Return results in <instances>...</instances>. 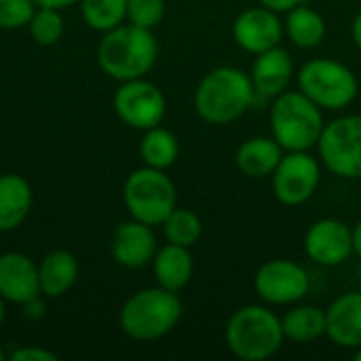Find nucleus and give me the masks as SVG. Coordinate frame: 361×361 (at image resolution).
Listing matches in <instances>:
<instances>
[{
  "instance_id": "f257e3e1",
  "label": "nucleus",
  "mask_w": 361,
  "mask_h": 361,
  "mask_svg": "<svg viewBox=\"0 0 361 361\" xmlns=\"http://www.w3.org/2000/svg\"><path fill=\"white\" fill-rule=\"evenodd\" d=\"M254 99L256 91L247 72L235 66H218L199 80L192 104L201 121L222 127L241 118Z\"/></svg>"
},
{
  "instance_id": "f03ea898",
  "label": "nucleus",
  "mask_w": 361,
  "mask_h": 361,
  "mask_svg": "<svg viewBox=\"0 0 361 361\" xmlns=\"http://www.w3.org/2000/svg\"><path fill=\"white\" fill-rule=\"evenodd\" d=\"M159 44L152 30L121 23L104 32L97 44V63L110 78L125 82L144 78L157 63Z\"/></svg>"
},
{
  "instance_id": "7ed1b4c3",
  "label": "nucleus",
  "mask_w": 361,
  "mask_h": 361,
  "mask_svg": "<svg viewBox=\"0 0 361 361\" xmlns=\"http://www.w3.org/2000/svg\"><path fill=\"white\" fill-rule=\"evenodd\" d=\"M269 125L271 135L281 144L286 152H311L317 148L326 121L324 110L300 89H288L271 99Z\"/></svg>"
},
{
  "instance_id": "20e7f679",
  "label": "nucleus",
  "mask_w": 361,
  "mask_h": 361,
  "mask_svg": "<svg viewBox=\"0 0 361 361\" xmlns=\"http://www.w3.org/2000/svg\"><path fill=\"white\" fill-rule=\"evenodd\" d=\"M182 300L178 292L157 288H144L131 294L118 315L121 330L140 343H150L167 336L182 317Z\"/></svg>"
},
{
  "instance_id": "39448f33",
  "label": "nucleus",
  "mask_w": 361,
  "mask_h": 361,
  "mask_svg": "<svg viewBox=\"0 0 361 361\" xmlns=\"http://www.w3.org/2000/svg\"><path fill=\"white\" fill-rule=\"evenodd\" d=\"M228 351L243 361L271 360L283 345L281 317L264 305L237 309L224 330Z\"/></svg>"
},
{
  "instance_id": "423d86ee",
  "label": "nucleus",
  "mask_w": 361,
  "mask_h": 361,
  "mask_svg": "<svg viewBox=\"0 0 361 361\" xmlns=\"http://www.w3.org/2000/svg\"><path fill=\"white\" fill-rule=\"evenodd\" d=\"M298 89L322 110L338 112L351 106L360 93L355 72L338 59L315 57L296 72Z\"/></svg>"
},
{
  "instance_id": "0eeeda50",
  "label": "nucleus",
  "mask_w": 361,
  "mask_h": 361,
  "mask_svg": "<svg viewBox=\"0 0 361 361\" xmlns=\"http://www.w3.org/2000/svg\"><path fill=\"white\" fill-rule=\"evenodd\" d=\"M123 203L133 220L148 226H161L163 220L178 207V190L173 180L154 167L131 171L123 186Z\"/></svg>"
},
{
  "instance_id": "6e6552de",
  "label": "nucleus",
  "mask_w": 361,
  "mask_h": 361,
  "mask_svg": "<svg viewBox=\"0 0 361 361\" xmlns=\"http://www.w3.org/2000/svg\"><path fill=\"white\" fill-rule=\"evenodd\" d=\"M322 165L343 180L361 178V114H345L326 123L317 142Z\"/></svg>"
},
{
  "instance_id": "1a4fd4ad",
  "label": "nucleus",
  "mask_w": 361,
  "mask_h": 361,
  "mask_svg": "<svg viewBox=\"0 0 361 361\" xmlns=\"http://www.w3.org/2000/svg\"><path fill=\"white\" fill-rule=\"evenodd\" d=\"M322 182V161L311 152H286L271 176L275 199L286 207L305 205Z\"/></svg>"
},
{
  "instance_id": "9d476101",
  "label": "nucleus",
  "mask_w": 361,
  "mask_h": 361,
  "mask_svg": "<svg viewBox=\"0 0 361 361\" xmlns=\"http://www.w3.org/2000/svg\"><path fill=\"white\" fill-rule=\"evenodd\" d=\"M114 110L127 127L146 131L163 123L167 114V99L163 91L144 76L121 82L114 93Z\"/></svg>"
},
{
  "instance_id": "9b49d317",
  "label": "nucleus",
  "mask_w": 361,
  "mask_h": 361,
  "mask_svg": "<svg viewBox=\"0 0 361 361\" xmlns=\"http://www.w3.org/2000/svg\"><path fill=\"white\" fill-rule=\"evenodd\" d=\"M311 288L309 273L294 260H267L254 275V290L267 305L290 307L300 302Z\"/></svg>"
},
{
  "instance_id": "f8f14e48",
  "label": "nucleus",
  "mask_w": 361,
  "mask_h": 361,
  "mask_svg": "<svg viewBox=\"0 0 361 361\" xmlns=\"http://www.w3.org/2000/svg\"><path fill=\"white\" fill-rule=\"evenodd\" d=\"M305 254L319 267H341L353 254V231L338 218H322L305 233Z\"/></svg>"
},
{
  "instance_id": "ddd939ff",
  "label": "nucleus",
  "mask_w": 361,
  "mask_h": 361,
  "mask_svg": "<svg viewBox=\"0 0 361 361\" xmlns=\"http://www.w3.org/2000/svg\"><path fill=\"white\" fill-rule=\"evenodd\" d=\"M283 21L279 13L267 6H250L237 15L233 21V40L245 53L258 55L273 47H279L283 40Z\"/></svg>"
},
{
  "instance_id": "4468645a",
  "label": "nucleus",
  "mask_w": 361,
  "mask_h": 361,
  "mask_svg": "<svg viewBox=\"0 0 361 361\" xmlns=\"http://www.w3.org/2000/svg\"><path fill=\"white\" fill-rule=\"evenodd\" d=\"M157 237L152 226L140 220H125L116 226L112 237V258L125 269H144L152 264L157 254Z\"/></svg>"
},
{
  "instance_id": "2eb2a0df",
  "label": "nucleus",
  "mask_w": 361,
  "mask_h": 361,
  "mask_svg": "<svg viewBox=\"0 0 361 361\" xmlns=\"http://www.w3.org/2000/svg\"><path fill=\"white\" fill-rule=\"evenodd\" d=\"M294 76H296L294 59H292L290 51H286L281 44L273 47L264 53H258L252 63V70H250V78H252L256 97L260 95L267 99H275L277 95L288 91Z\"/></svg>"
},
{
  "instance_id": "dca6fc26",
  "label": "nucleus",
  "mask_w": 361,
  "mask_h": 361,
  "mask_svg": "<svg viewBox=\"0 0 361 361\" xmlns=\"http://www.w3.org/2000/svg\"><path fill=\"white\" fill-rule=\"evenodd\" d=\"M0 296L13 305H25L40 294L38 264L19 252L0 256Z\"/></svg>"
},
{
  "instance_id": "f3484780",
  "label": "nucleus",
  "mask_w": 361,
  "mask_h": 361,
  "mask_svg": "<svg viewBox=\"0 0 361 361\" xmlns=\"http://www.w3.org/2000/svg\"><path fill=\"white\" fill-rule=\"evenodd\" d=\"M326 336L341 349L361 347V292L341 294L326 309Z\"/></svg>"
},
{
  "instance_id": "a211bd4d",
  "label": "nucleus",
  "mask_w": 361,
  "mask_h": 361,
  "mask_svg": "<svg viewBox=\"0 0 361 361\" xmlns=\"http://www.w3.org/2000/svg\"><path fill=\"white\" fill-rule=\"evenodd\" d=\"M283 154L286 150L273 135H256V137L245 140L237 148L235 165L243 176L252 180L271 178L279 161L283 159Z\"/></svg>"
},
{
  "instance_id": "6ab92c4d",
  "label": "nucleus",
  "mask_w": 361,
  "mask_h": 361,
  "mask_svg": "<svg viewBox=\"0 0 361 361\" xmlns=\"http://www.w3.org/2000/svg\"><path fill=\"white\" fill-rule=\"evenodd\" d=\"M34 195L30 182L19 173L0 176V233L19 228L32 212Z\"/></svg>"
},
{
  "instance_id": "aec40b11",
  "label": "nucleus",
  "mask_w": 361,
  "mask_h": 361,
  "mask_svg": "<svg viewBox=\"0 0 361 361\" xmlns=\"http://www.w3.org/2000/svg\"><path fill=\"white\" fill-rule=\"evenodd\" d=\"M152 273H154L157 286L171 290V292L184 290L190 283L192 273H195V260H192L190 247L176 245V243H167L159 247L152 258Z\"/></svg>"
},
{
  "instance_id": "412c9836",
  "label": "nucleus",
  "mask_w": 361,
  "mask_h": 361,
  "mask_svg": "<svg viewBox=\"0 0 361 361\" xmlns=\"http://www.w3.org/2000/svg\"><path fill=\"white\" fill-rule=\"evenodd\" d=\"M78 260L66 250L49 252L38 264V281L40 294L47 298L66 296L78 279Z\"/></svg>"
},
{
  "instance_id": "4be33fe9",
  "label": "nucleus",
  "mask_w": 361,
  "mask_h": 361,
  "mask_svg": "<svg viewBox=\"0 0 361 361\" xmlns=\"http://www.w3.org/2000/svg\"><path fill=\"white\" fill-rule=\"evenodd\" d=\"M283 32L290 38V42L298 49H315L326 40L328 34V23L324 15L305 2L294 6L292 11L286 13L283 21Z\"/></svg>"
},
{
  "instance_id": "5701e85b",
  "label": "nucleus",
  "mask_w": 361,
  "mask_h": 361,
  "mask_svg": "<svg viewBox=\"0 0 361 361\" xmlns=\"http://www.w3.org/2000/svg\"><path fill=\"white\" fill-rule=\"evenodd\" d=\"M283 336L292 343H313L326 334V309L315 305L292 307L281 317Z\"/></svg>"
},
{
  "instance_id": "b1692460",
  "label": "nucleus",
  "mask_w": 361,
  "mask_h": 361,
  "mask_svg": "<svg viewBox=\"0 0 361 361\" xmlns=\"http://www.w3.org/2000/svg\"><path fill=\"white\" fill-rule=\"evenodd\" d=\"M178 154H180V144L169 129L157 125L144 131L140 142V159L146 167L165 171L178 161Z\"/></svg>"
},
{
  "instance_id": "393cba45",
  "label": "nucleus",
  "mask_w": 361,
  "mask_h": 361,
  "mask_svg": "<svg viewBox=\"0 0 361 361\" xmlns=\"http://www.w3.org/2000/svg\"><path fill=\"white\" fill-rule=\"evenodd\" d=\"M129 0H80V13L85 23L95 32H108L127 19Z\"/></svg>"
},
{
  "instance_id": "a878e982",
  "label": "nucleus",
  "mask_w": 361,
  "mask_h": 361,
  "mask_svg": "<svg viewBox=\"0 0 361 361\" xmlns=\"http://www.w3.org/2000/svg\"><path fill=\"white\" fill-rule=\"evenodd\" d=\"M161 226H163V235L167 243H176L184 247H192L201 239V233H203V224L199 216L186 207H173V212L163 220Z\"/></svg>"
},
{
  "instance_id": "bb28decb",
  "label": "nucleus",
  "mask_w": 361,
  "mask_h": 361,
  "mask_svg": "<svg viewBox=\"0 0 361 361\" xmlns=\"http://www.w3.org/2000/svg\"><path fill=\"white\" fill-rule=\"evenodd\" d=\"M27 27H30L32 38L42 47L57 44L61 40L63 32H66L61 11H57V8H40V6H36Z\"/></svg>"
},
{
  "instance_id": "cd10ccee",
  "label": "nucleus",
  "mask_w": 361,
  "mask_h": 361,
  "mask_svg": "<svg viewBox=\"0 0 361 361\" xmlns=\"http://www.w3.org/2000/svg\"><path fill=\"white\" fill-rule=\"evenodd\" d=\"M165 0H129L127 21L137 27L154 30L165 17Z\"/></svg>"
},
{
  "instance_id": "c85d7f7f",
  "label": "nucleus",
  "mask_w": 361,
  "mask_h": 361,
  "mask_svg": "<svg viewBox=\"0 0 361 361\" xmlns=\"http://www.w3.org/2000/svg\"><path fill=\"white\" fill-rule=\"evenodd\" d=\"M34 11V0H0V30L25 27Z\"/></svg>"
},
{
  "instance_id": "c756f323",
  "label": "nucleus",
  "mask_w": 361,
  "mask_h": 361,
  "mask_svg": "<svg viewBox=\"0 0 361 361\" xmlns=\"http://www.w3.org/2000/svg\"><path fill=\"white\" fill-rule=\"evenodd\" d=\"M8 360L13 361H57V355L44 347H21L15 349Z\"/></svg>"
},
{
  "instance_id": "7c9ffc66",
  "label": "nucleus",
  "mask_w": 361,
  "mask_h": 361,
  "mask_svg": "<svg viewBox=\"0 0 361 361\" xmlns=\"http://www.w3.org/2000/svg\"><path fill=\"white\" fill-rule=\"evenodd\" d=\"M262 6H267V8H271V11H275V13H288V11H292L294 6H298V4H302L305 0H258Z\"/></svg>"
},
{
  "instance_id": "2f4dec72",
  "label": "nucleus",
  "mask_w": 361,
  "mask_h": 361,
  "mask_svg": "<svg viewBox=\"0 0 361 361\" xmlns=\"http://www.w3.org/2000/svg\"><path fill=\"white\" fill-rule=\"evenodd\" d=\"M23 313H25V317L27 319H40L42 315H44V307H42V302H40V298H34V300H30V302H25L23 305Z\"/></svg>"
},
{
  "instance_id": "473e14b6",
  "label": "nucleus",
  "mask_w": 361,
  "mask_h": 361,
  "mask_svg": "<svg viewBox=\"0 0 361 361\" xmlns=\"http://www.w3.org/2000/svg\"><path fill=\"white\" fill-rule=\"evenodd\" d=\"M80 0H34V4L40 6V8H57V11H63V8L74 6Z\"/></svg>"
},
{
  "instance_id": "72a5a7b5",
  "label": "nucleus",
  "mask_w": 361,
  "mask_h": 361,
  "mask_svg": "<svg viewBox=\"0 0 361 361\" xmlns=\"http://www.w3.org/2000/svg\"><path fill=\"white\" fill-rule=\"evenodd\" d=\"M351 38H353V44L357 47V51L361 53V11L353 17V23H351Z\"/></svg>"
},
{
  "instance_id": "f704fd0d",
  "label": "nucleus",
  "mask_w": 361,
  "mask_h": 361,
  "mask_svg": "<svg viewBox=\"0 0 361 361\" xmlns=\"http://www.w3.org/2000/svg\"><path fill=\"white\" fill-rule=\"evenodd\" d=\"M351 231H353V252L361 258V220L355 222V226Z\"/></svg>"
},
{
  "instance_id": "c9c22d12",
  "label": "nucleus",
  "mask_w": 361,
  "mask_h": 361,
  "mask_svg": "<svg viewBox=\"0 0 361 361\" xmlns=\"http://www.w3.org/2000/svg\"><path fill=\"white\" fill-rule=\"evenodd\" d=\"M4 302H6V300L0 296V326H2V322H4V313H6V311H4Z\"/></svg>"
},
{
  "instance_id": "e433bc0d",
  "label": "nucleus",
  "mask_w": 361,
  "mask_h": 361,
  "mask_svg": "<svg viewBox=\"0 0 361 361\" xmlns=\"http://www.w3.org/2000/svg\"><path fill=\"white\" fill-rule=\"evenodd\" d=\"M353 360L361 361V347L360 349H355V355H353Z\"/></svg>"
},
{
  "instance_id": "4c0bfd02",
  "label": "nucleus",
  "mask_w": 361,
  "mask_h": 361,
  "mask_svg": "<svg viewBox=\"0 0 361 361\" xmlns=\"http://www.w3.org/2000/svg\"><path fill=\"white\" fill-rule=\"evenodd\" d=\"M4 360H6V355H4V351L0 349V361H4Z\"/></svg>"
}]
</instances>
